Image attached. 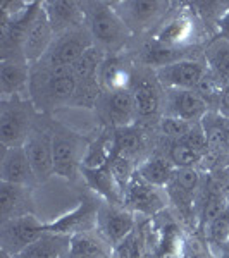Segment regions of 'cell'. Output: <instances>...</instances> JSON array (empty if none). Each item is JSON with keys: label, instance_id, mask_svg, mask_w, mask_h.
<instances>
[{"label": "cell", "instance_id": "cell-1", "mask_svg": "<svg viewBox=\"0 0 229 258\" xmlns=\"http://www.w3.org/2000/svg\"><path fill=\"white\" fill-rule=\"evenodd\" d=\"M85 24L88 28L95 47L107 53H124L135 41V36L121 16L112 7V2H83Z\"/></svg>", "mask_w": 229, "mask_h": 258}, {"label": "cell", "instance_id": "cell-2", "mask_svg": "<svg viewBox=\"0 0 229 258\" xmlns=\"http://www.w3.org/2000/svg\"><path fill=\"white\" fill-rule=\"evenodd\" d=\"M76 85L78 81L71 69H50L35 64L31 66L28 98L33 102L38 114L47 115L57 109L71 105Z\"/></svg>", "mask_w": 229, "mask_h": 258}, {"label": "cell", "instance_id": "cell-3", "mask_svg": "<svg viewBox=\"0 0 229 258\" xmlns=\"http://www.w3.org/2000/svg\"><path fill=\"white\" fill-rule=\"evenodd\" d=\"M205 36H209V30L193 7L190 4H178V9H173L165 16L150 38L169 48L190 50L198 48V45L207 40Z\"/></svg>", "mask_w": 229, "mask_h": 258}, {"label": "cell", "instance_id": "cell-4", "mask_svg": "<svg viewBox=\"0 0 229 258\" xmlns=\"http://www.w3.org/2000/svg\"><path fill=\"white\" fill-rule=\"evenodd\" d=\"M40 114L26 97L2 98L0 102V143L4 148L24 147Z\"/></svg>", "mask_w": 229, "mask_h": 258}, {"label": "cell", "instance_id": "cell-5", "mask_svg": "<svg viewBox=\"0 0 229 258\" xmlns=\"http://www.w3.org/2000/svg\"><path fill=\"white\" fill-rule=\"evenodd\" d=\"M53 127V174L68 181L81 177L83 159L90 141L61 122H52Z\"/></svg>", "mask_w": 229, "mask_h": 258}, {"label": "cell", "instance_id": "cell-6", "mask_svg": "<svg viewBox=\"0 0 229 258\" xmlns=\"http://www.w3.org/2000/svg\"><path fill=\"white\" fill-rule=\"evenodd\" d=\"M130 91L135 98L138 124L140 126L155 124L157 127L162 117V107H164V88L157 81L155 71L135 64Z\"/></svg>", "mask_w": 229, "mask_h": 258}, {"label": "cell", "instance_id": "cell-7", "mask_svg": "<svg viewBox=\"0 0 229 258\" xmlns=\"http://www.w3.org/2000/svg\"><path fill=\"white\" fill-rule=\"evenodd\" d=\"M112 7L126 23L133 36H140L145 33L152 35L165 19V16L173 11L174 4L162 0H126V2H112Z\"/></svg>", "mask_w": 229, "mask_h": 258}, {"label": "cell", "instance_id": "cell-8", "mask_svg": "<svg viewBox=\"0 0 229 258\" xmlns=\"http://www.w3.org/2000/svg\"><path fill=\"white\" fill-rule=\"evenodd\" d=\"M93 45V38H91L88 28L85 24V26L76 28V30L55 35L48 52L36 64L50 69H69Z\"/></svg>", "mask_w": 229, "mask_h": 258}, {"label": "cell", "instance_id": "cell-9", "mask_svg": "<svg viewBox=\"0 0 229 258\" xmlns=\"http://www.w3.org/2000/svg\"><path fill=\"white\" fill-rule=\"evenodd\" d=\"M40 117L24 143V150L35 170L38 184L47 182L50 177L55 176L53 174V127L52 122L40 120Z\"/></svg>", "mask_w": 229, "mask_h": 258}, {"label": "cell", "instance_id": "cell-10", "mask_svg": "<svg viewBox=\"0 0 229 258\" xmlns=\"http://www.w3.org/2000/svg\"><path fill=\"white\" fill-rule=\"evenodd\" d=\"M47 232V222H41L35 214L0 222V249L11 256L38 241Z\"/></svg>", "mask_w": 229, "mask_h": 258}, {"label": "cell", "instance_id": "cell-11", "mask_svg": "<svg viewBox=\"0 0 229 258\" xmlns=\"http://www.w3.org/2000/svg\"><path fill=\"white\" fill-rule=\"evenodd\" d=\"M169 203L167 189L150 184L138 174H135V177L124 189V207L130 209L133 214L143 215V217H155L162 214Z\"/></svg>", "mask_w": 229, "mask_h": 258}, {"label": "cell", "instance_id": "cell-12", "mask_svg": "<svg viewBox=\"0 0 229 258\" xmlns=\"http://www.w3.org/2000/svg\"><path fill=\"white\" fill-rule=\"evenodd\" d=\"M95 114L102 120L103 127H126L138 124L135 98L130 90L124 91H102Z\"/></svg>", "mask_w": 229, "mask_h": 258}, {"label": "cell", "instance_id": "cell-13", "mask_svg": "<svg viewBox=\"0 0 229 258\" xmlns=\"http://www.w3.org/2000/svg\"><path fill=\"white\" fill-rule=\"evenodd\" d=\"M135 215L136 214H133L124 205H112V203H107L102 200L98 209L97 231L109 243L112 249L119 243H123L138 226Z\"/></svg>", "mask_w": 229, "mask_h": 258}, {"label": "cell", "instance_id": "cell-14", "mask_svg": "<svg viewBox=\"0 0 229 258\" xmlns=\"http://www.w3.org/2000/svg\"><path fill=\"white\" fill-rule=\"evenodd\" d=\"M210 112L209 105L197 90H164V107L162 115L183 119L186 122H202V119Z\"/></svg>", "mask_w": 229, "mask_h": 258}, {"label": "cell", "instance_id": "cell-15", "mask_svg": "<svg viewBox=\"0 0 229 258\" xmlns=\"http://www.w3.org/2000/svg\"><path fill=\"white\" fill-rule=\"evenodd\" d=\"M207 64L203 57L200 59H185L174 64L164 66L155 69L157 81L164 90L178 88V90H197L202 78L207 73Z\"/></svg>", "mask_w": 229, "mask_h": 258}, {"label": "cell", "instance_id": "cell-16", "mask_svg": "<svg viewBox=\"0 0 229 258\" xmlns=\"http://www.w3.org/2000/svg\"><path fill=\"white\" fill-rule=\"evenodd\" d=\"M100 203L97 198L86 197L83 198L71 214H66L53 222H47V231L55 232V234L74 236L80 232L97 231V219H98Z\"/></svg>", "mask_w": 229, "mask_h": 258}, {"label": "cell", "instance_id": "cell-17", "mask_svg": "<svg viewBox=\"0 0 229 258\" xmlns=\"http://www.w3.org/2000/svg\"><path fill=\"white\" fill-rule=\"evenodd\" d=\"M31 66L23 55L0 60V93L2 98L26 97L30 91Z\"/></svg>", "mask_w": 229, "mask_h": 258}, {"label": "cell", "instance_id": "cell-18", "mask_svg": "<svg viewBox=\"0 0 229 258\" xmlns=\"http://www.w3.org/2000/svg\"><path fill=\"white\" fill-rule=\"evenodd\" d=\"M135 60L130 52L107 55L98 71V83L102 91H124L131 88Z\"/></svg>", "mask_w": 229, "mask_h": 258}, {"label": "cell", "instance_id": "cell-19", "mask_svg": "<svg viewBox=\"0 0 229 258\" xmlns=\"http://www.w3.org/2000/svg\"><path fill=\"white\" fill-rule=\"evenodd\" d=\"M55 33H53L50 21L43 11V2H41L38 12L33 18L30 30L26 33V38L23 43V57L30 62V66H35L36 62H40L45 57V53L48 52L50 45H52Z\"/></svg>", "mask_w": 229, "mask_h": 258}, {"label": "cell", "instance_id": "cell-20", "mask_svg": "<svg viewBox=\"0 0 229 258\" xmlns=\"http://www.w3.org/2000/svg\"><path fill=\"white\" fill-rule=\"evenodd\" d=\"M0 179L11 184H21L33 188L38 184L31 162L24 147H12L2 150V160H0Z\"/></svg>", "mask_w": 229, "mask_h": 258}, {"label": "cell", "instance_id": "cell-21", "mask_svg": "<svg viewBox=\"0 0 229 258\" xmlns=\"http://www.w3.org/2000/svg\"><path fill=\"white\" fill-rule=\"evenodd\" d=\"M35 214L33 188L0 182V222Z\"/></svg>", "mask_w": 229, "mask_h": 258}, {"label": "cell", "instance_id": "cell-22", "mask_svg": "<svg viewBox=\"0 0 229 258\" xmlns=\"http://www.w3.org/2000/svg\"><path fill=\"white\" fill-rule=\"evenodd\" d=\"M43 11L50 21L55 35L85 26V9L83 2L73 0H50L43 2Z\"/></svg>", "mask_w": 229, "mask_h": 258}, {"label": "cell", "instance_id": "cell-23", "mask_svg": "<svg viewBox=\"0 0 229 258\" xmlns=\"http://www.w3.org/2000/svg\"><path fill=\"white\" fill-rule=\"evenodd\" d=\"M81 177L103 202L112 205H124V189L112 176L109 165L102 169H81Z\"/></svg>", "mask_w": 229, "mask_h": 258}, {"label": "cell", "instance_id": "cell-24", "mask_svg": "<svg viewBox=\"0 0 229 258\" xmlns=\"http://www.w3.org/2000/svg\"><path fill=\"white\" fill-rule=\"evenodd\" d=\"M71 249V236L47 231L14 258H68Z\"/></svg>", "mask_w": 229, "mask_h": 258}, {"label": "cell", "instance_id": "cell-25", "mask_svg": "<svg viewBox=\"0 0 229 258\" xmlns=\"http://www.w3.org/2000/svg\"><path fill=\"white\" fill-rule=\"evenodd\" d=\"M174 172H176L174 164L162 152H155L147 155V159L141 160L138 164V170H136V174L143 181H147L153 186H159V188H167Z\"/></svg>", "mask_w": 229, "mask_h": 258}, {"label": "cell", "instance_id": "cell-26", "mask_svg": "<svg viewBox=\"0 0 229 258\" xmlns=\"http://www.w3.org/2000/svg\"><path fill=\"white\" fill-rule=\"evenodd\" d=\"M147 152V135L143 131V126L133 124V126L118 127L116 129V153L128 159L140 162L145 160Z\"/></svg>", "mask_w": 229, "mask_h": 258}, {"label": "cell", "instance_id": "cell-27", "mask_svg": "<svg viewBox=\"0 0 229 258\" xmlns=\"http://www.w3.org/2000/svg\"><path fill=\"white\" fill-rule=\"evenodd\" d=\"M116 155V129L103 127L97 138L90 141L86 148L81 169H102L109 165L112 157Z\"/></svg>", "mask_w": 229, "mask_h": 258}, {"label": "cell", "instance_id": "cell-28", "mask_svg": "<svg viewBox=\"0 0 229 258\" xmlns=\"http://www.w3.org/2000/svg\"><path fill=\"white\" fill-rule=\"evenodd\" d=\"M202 57L219 80L229 85V40L222 36H214L207 41L202 50Z\"/></svg>", "mask_w": 229, "mask_h": 258}, {"label": "cell", "instance_id": "cell-29", "mask_svg": "<svg viewBox=\"0 0 229 258\" xmlns=\"http://www.w3.org/2000/svg\"><path fill=\"white\" fill-rule=\"evenodd\" d=\"M73 255H112V248L98 231L80 232L71 236V249Z\"/></svg>", "mask_w": 229, "mask_h": 258}, {"label": "cell", "instance_id": "cell-30", "mask_svg": "<svg viewBox=\"0 0 229 258\" xmlns=\"http://www.w3.org/2000/svg\"><path fill=\"white\" fill-rule=\"evenodd\" d=\"M107 53L98 47H91L71 66V73L76 78V81H88V80H98L100 66L103 64Z\"/></svg>", "mask_w": 229, "mask_h": 258}, {"label": "cell", "instance_id": "cell-31", "mask_svg": "<svg viewBox=\"0 0 229 258\" xmlns=\"http://www.w3.org/2000/svg\"><path fill=\"white\" fill-rule=\"evenodd\" d=\"M169 147L165 155L169 157V160L174 164L176 169H186V167H200L203 160V155L198 152H195L193 148H190L188 145L181 143V141H167Z\"/></svg>", "mask_w": 229, "mask_h": 258}, {"label": "cell", "instance_id": "cell-32", "mask_svg": "<svg viewBox=\"0 0 229 258\" xmlns=\"http://www.w3.org/2000/svg\"><path fill=\"white\" fill-rule=\"evenodd\" d=\"M207 241L212 246H222L229 241V207L222 210L217 217H214L203 227Z\"/></svg>", "mask_w": 229, "mask_h": 258}, {"label": "cell", "instance_id": "cell-33", "mask_svg": "<svg viewBox=\"0 0 229 258\" xmlns=\"http://www.w3.org/2000/svg\"><path fill=\"white\" fill-rule=\"evenodd\" d=\"M109 169H110L112 176L116 177V181L123 186V189H126V186L130 184L131 179L135 177L136 170H138V162L116 153V155L112 157V160L109 162Z\"/></svg>", "mask_w": 229, "mask_h": 258}, {"label": "cell", "instance_id": "cell-34", "mask_svg": "<svg viewBox=\"0 0 229 258\" xmlns=\"http://www.w3.org/2000/svg\"><path fill=\"white\" fill-rule=\"evenodd\" d=\"M193 124L197 122H186L183 119L162 115L159 124H157V129H159V133L165 138V141H180L190 131Z\"/></svg>", "mask_w": 229, "mask_h": 258}, {"label": "cell", "instance_id": "cell-35", "mask_svg": "<svg viewBox=\"0 0 229 258\" xmlns=\"http://www.w3.org/2000/svg\"><path fill=\"white\" fill-rule=\"evenodd\" d=\"M181 143L188 145L190 148H193L195 152L202 153L205 157V153L209 152V140H207V135H205V129H203L202 122H197L191 126V129L186 133L185 136L180 140Z\"/></svg>", "mask_w": 229, "mask_h": 258}, {"label": "cell", "instance_id": "cell-36", "mask_svg": "<svg viewBox=\"0 0 229 258\" xmlns=\"http://www.w3.org/2000/svg\"><path fill=\"white\" fill-rule=\"evenodd\" d=\"M217 36H222V38L229 40V7L217 23Z\"/></svg>", "mask_w": 229, "mask_h": 258}, {"label": "cell", "instance_id": "cell-37", "mask_svg": "<svg viewBox=\"0 0 229 258\" xmlns=\"http://www.w3.org/2000/svg\"><path fill=\"white\" fill-rule=\"evenodd\" d=\"M217 112H219V114H222L224 117H227V119H229V85H227L226 88H224V91H222V97H220Z\"/></svg>", "mask_w": 229, "mask_h": 258}, {"label": "cell", "instance_id": "cell-38", "mask_svg": "<svg viewBox=\"0 0 229 258\" xmlns=\"http://www.w3.org/2000/svg\"><path fill=\"white\" fill-rule=\"evenodd\" d=\"M68 258H112V255H73L69 253Z\"/></svg>", "mask_w": 229, "mask_h": 258}]
</instances>
